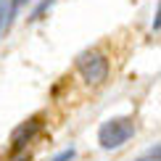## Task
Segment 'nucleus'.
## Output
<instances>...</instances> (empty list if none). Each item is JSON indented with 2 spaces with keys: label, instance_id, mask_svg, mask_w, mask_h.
<instances>
[{
  "label": "nucleus",
  "instance_id": "obj_6",
  "mask_svg": "<svg viewBox=\"0 0 161 161\" xmlns=\"http://www.w3.org/2000/svg\"><path fill=\"white\" fill-rule=\"evenodd\" d=\"M74 156H77L74 148H66V151L58 153V156H53V161H74Z\"/></svg>",
  "mask_w": 161,
  "mask_h": 161
},
{
  "label": "nucleus",
  "instance_id": "obj_1",
  "mask_svg": "<svg viewBox=\"0 0 161 161\" xmlns=\"http://www.w3.org/2000/svg\"><path fill=\"white\" fill-rule=\"evenodd\" d=\"M135 135V122L130 116H114L100 124L98 130V143L103 151H119L124 143H130Z\"/></svg>",
  "mask_w": 161,
  "mask_h": 161
},
{
  "label": "nucleus",
  "instance_id": "obj_5",
  "mask_svg": "<svg viewBox=\"0 0 161 161\" xmlns=\"http://www.w3.org/2000/svg\"><path fill=\"white\" fill-rule=\"evenodd\" d=\"M53 5H56V0H40V3L35 5V11L29 13V21H37V19H42L45 13H48Z\"/></svg>",
  "mask_w": 161,
  "mask_h": 161
},
{
  "label": "nucleus",
  "instance_id": "obj_8",
  "mask_svg": "<svg viewBox=\"0 0 161 161\" xmlns=\"http://www.w3.org/2000/svg\"><path fill=\"white\" fill-rule=\"evenodd\" d=\"M140 161H156V158H153V156H148V158H140Z\"/></svg>",
  "mask_w": 161,
  "mask_h": 161
},
{
  "label": "nucleus",
  "instance_id": "obj_3",
  "mask_svg": "<svg viewBox=\"0 0 161 161\" xmlns=\"http://www.w3.org/2000/svg\"><path fill=\"white\" fill-rule=\"evenodd\" d=\"M40 130H42V119H40V116H32V119H26L24 124H19L16 130H13V135H11L13 151H24L26 145L40 135Z\"/></svg>",
  "mask_w": 161,
  "mask_h": 161
},
{
  "label": "nucleus",
  "instance_id": "obj_4",
  "mask_svg": "<svg viewBox=\"0 0 161 161\" xmlns=\"http://www.w3.org/2000/svg\"><path fill=\"white\" fill-rule=\"evenodd\" d=\"M13 13H16V5H13V0H0V35H3V32L11 26Z\"/></svg>",
  "mask_w": 161,
  "mask_h": 161
},
{
  "label": "nucleus",
  "instance_id": "obj_7",
  "mask_svg": "<svg viewBox=\"0 0 161 161\" xmlns=\"http://www.w3.org/2000/svg\"><path fill=\"white\" fill-rule=\"evenodd\" d=\"M158 16H161V11L156 8V13H153V24H151V29H153V32H158V21H161Z\"/></svg>",
  "mask_w": 161,
  "mask_h": 161
},
{
  "label": "nucleus",
  "instance_id": "obj_2",
  "mask_svg": "<svg viewBox=\"0 0 161 161\" xmlns=\"http://www.w3.org/2000/svg\"><path fill=\"white\" fill-rule=\"evenodd\" d=\"M77 71H79V77H82L85 82L100 85L108 77V58L100 50H85V53L77 56Z\"/></svg>",
  "mask_w": 161,
  "mask_h": 161
}]
</instances>
